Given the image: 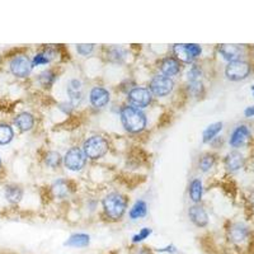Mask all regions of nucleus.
Returning <instances> with one entry per match:
<instances>
[{
	"label": "nucleus",
	"mask_w": 254,
	"mask_h": 254,
	"mask_svg": "<svg viewBox=\"0 0 254 254\" xmlns=\"http://www.w3.org/2000/svg\"><path fill=\"white\" fill-rule=\"evenodd\" d=\"M14 122L20 131H29L35 125V119H33V116L31 113L24 112L18 115Z\"/></svg>",
	"instance_id": "obj_19"
},
{
	"label": "nucleus",
	"mask_w": 254,
	"mask_h": 254,
	"mask_svg": "<svg viewBox=\"0 0 254 254\" xmlns=\"http://www.w3.org/2000/svg\"><path fill=\"white\" fill-rule=\"evenodd\" d=\"M181 70L179 66L178 60H176L174 58H167L160 63V71L164 74V76L167 78H171V76L177 75Z\"/></svg>",
	"instance_id": "obj_15"
},
{
	"label": "nucleus",
	"mask_w": 254,
	"mask_h": 254,
	"mask_svg": "<svg viewBox=\"0 0 254 254\" xmlns=\"http://www.w3.org/2000/svg\"><path fill=\"white\" fill-rule=\"evenodd\" d=\"M222 130V122H215V124L210 125V126L203 131V142H210L211 140L215 139L217 136V133Z\"/></svg>",
	"instance_id": "obj_21"
},
{
	"label": "nucleus",
	"mask_w": 254,
	"mask_h": 254,
	"mask_svg": "<svg viewBox=\"0 0 254 254\" xmlns=\"http://www.w3.org/2000/svg\"><path fill=\"white\" fill-rule=\"evenodd\" d=\"M128 101L135 108H144L147 107L151 102V93L146 88H133L128 93Z\"/></svg>",
	"instance_id": "obj_8"
},
{
	"label": "nucleus",
	"mask_w": 254,
	"mask_h": 254,
	"mask_svg": "<svg viewBox=\"0 0 254 254\" xmlns=\"http://www.w3.org/2000/svg\"><path fill=\"white\" fill-rule=\"evenodd\" d=\"M156 252H159V253H177V248L174 246H168L165 248L156 249Z\"/></svg>",
	"instance_id": "obj_33"
},
{
	"label": "nucleus",
	"mask_w": 254,
	"mask_h": 254,
	"mask_svg": "<svg viewBox=\"0 0 254 254\" xmlns=\"http://www.w3.org/2000/svg\"><path fill=\"white\" fill-rule=\"evenodd\" d=\"M229 239L233 243H242L248 238L249 230L246 225L243 224H234L229 229Z\"/></svg>",
	"instance_id": "obj_14"
},
{
	"label": "nucleus",
	"mask_w": 254,
	"mask_h": 254,
	"mask_svg": "<svg viewBox=\"0 0 254 254\" xmlns=\"http://www.w3.org/2000/svg\"><path fill=\"white\" fill-rule=\"evenodd\" d=\"M90 238L87 234H74L65 242V246L72 248H85L89 246Z\"/></svg>",
	"instance_id": "obj_18"
},
{
	"label": "nucleus",
	"mask_w": 254,
	"mask_h": 254,
	"mask_svg": "<svg viewBox=\"0 0 254 254\" xmlns=\"http://www.w3.org/2000/svg\"><path fill=\"white\" fill-rule=\"evenodd\" d=\"M90 102L95 108H103L110 102V93L104 88H93L92 92H90Z\"/></svg>",
	"instance_id": "obj_11"
},
{
	"label": "nucleus",
	"mask_w": 254,
	"mask_h": 254,
	"mask_svg": "<svg viewBox=\"0 0 254 254\" xmlns=\"http://www.w3.org/2000/svg\"><path fill=\"white\" fill-rule=\"evenodd\" d=\"M23 196V190H20L17 186H8L5 188V197L9 202L18 203Z\"/></svg>",
	"instance_id": "obj_22"
},
{
	"label": "nucleus",
	"mask_w": 254,
	"mask_h": 254,
	"mask_svg": "<svg viewBox=\"0 0 254 254\" xmlns=\"http://www.w3.org/2000/svg\"><path fill=\"white\" fill-rule=\"evenodd\" d=\"M214 164H215V156L211 155V154H206V155H203L202 158L199 159V162H198V167L202 172L210 171L211 168L214 167Z\"/></svg>",
	"instance_id": "obj_27"
},
{
	"label": "nucleus",
	"mask_w": 254,
	"mask_h": 254,
	"mask_svg": "<svg viewBox=\"0 0 254 254\" xmlns=\"http://www.w3.org/2000/svg\"><path fill=\"white\" fill-rule=\"evenodd\" d=\"M252 93H253V95H254V85H253V87H252Z\"/></svg>",
	"instance_id": "obj_37"
},
{
	"label": "nucleus",
	"mask_w": 254,
	"mask_h": 254,
	"mask_svg": "<svg viewBox=\"0 0 254 254\" xmlns=\"http://www.w3.org/2000/svg\"><path fill=\"white\" fill-rule=\"evenodd\" d=\"M0 165H1V160H0Z\"/></svg>",
	"instance_id": "obj_38"
},
{
	"label": "nucleus",
	"mask_w": 254,
	"mask_h": 254,
	"mask_svg": "<svg viewBox=\"0 0 254 254\" xmlns=\"http://www.w3.org/2000/svg\"><path fill=\"white\" fill-rule=\"evenodd\" d=\"M151 234V229L150 228H144L140 230V233H137L136 235H133L132 238V243H140L142 242L144 239H146L149 235Z\"/></svg>",
	"instance_id": "obj_31"
},
{
	"label": "nucleus",
	"mask_w": 254,
	"mask_h": 254,
	"mask_svg": "<svg viewBox=\"0 0 254 254\" xmlns=\"http://www.w3.org/2000/svg\"><path fill=\"white\" fill-rule=\"evenodd\" d=\"M147 212V206L145 201H137V202L133 205V207L130 210V217L131 219L136 220L140 219V217H144Z\"/></svg>",
	"instance_id": "obj_23"
},
{
	"label": "nucleus",
	"mask_w": 254,
	"mask_h": 254,
	"mask_svg": "<svg viewBox=\"0 0 254 254\" xmlns=\"http://www.w3.org/2000/svg\"><path fill=\"white\" fill-rule=\"evenodd\" d=\"M244 115H246L247 117H253V116H254V106L247 108V110L244 111Z\"/></svg>",
	"instance_id": "obj_34"
},
{
	"label": "nucleus",
	"mask_w": 254,
	"mask_h": 254,
	"mask_svg": "<svg viewBox=\"0 0 254 254\" xmlns=\"http://www.w3.org/2000/svg\"><path fill=\"white\" fill-rule=\"evenodd\" d=\"M121 120L124 127L128 132H141L146 126V117L144 112L132 106H125L121 110Z\"/></svg>",
	"instance_id": "obj_1"
},
{
	"label": "nucleus",
	"mask_w": 254,
	"mask_h": 254,
	"mask_svg": "<svg viewBox=\"0 0 254 254\" xmlns=\"http://www.w3.org/2000/svg\"><path fill=\"white\" fill-rule=\"evenodd\" d=\"M135 254H150V252L146 251V249H140V251L136 252Z\"/></svg>",
	"instance_id": "obj_35"
},
{
	"label": "nucleus",
	"mask_w": 254,
	"mask_h": 254,
	"mask_svg": "<svg viewBox=\"0 0 254 254\" xmlns=\"http://www.w3.org/2000/svg\"><path fill=\"white\" fill-rule=\"evenodd\" d=\"M225 165L226 168H228V171L237 172L244 165V158H243L242 154L238 153V151H231V153H229L228 155H226Z\"/></svg>",
	"instance_id": "obj_17"
},
{
	"label": "nucleus",
	"mask_w": 254,
	"mask_h": 254,
	"mask_svg": "<svg viewBox=\"0 0 254 254\" xmlns=\"http://www.w3.org/2000/svg\"><path fill=\"white\" fill-rule=\"evenodd\" d=\"M84 154L89 159H101L108 151V141L102 136H92L84 142Z\"/></svg>",
	"instance_id": "obj_3"
},
{
	"label": "nucleus",
	"mask_w": 254,
	"mask_h": 254,
	"mask_svg": "<svg viewBox=\"0 0 254 254\" xmlns=\"http://www.w3.org/2000/svg\"><path fill=\"white\" fill-rule=\"evenodd\" d=\"M188 216H190V221L193 222L196 226H198V228H205L208 224L207 212L201 206H192V207H190Z\"/></svg>",
	"instance_id": "obj_10"
},
{
	"label": "nucleus",
	"mask_w": 254,
	"mask_h": 254,
	"mask_svg": "<svg viewBox=\"0 0 254 254\" xmlns=\"http://www.w3.org/2000/svg\"><path fill=\"white\" fill-rule=\"evenodd\" d=\"M190 196L193 202H199L202 197V182L199 179H193L190 186Z\"/></svg>",
	"instance_id": "obj_20"
},
{
	"label": "nucleus",
	"mask_w": 254,
	"mask_h": 254,
	"mask_svg": "<svg viewBox=\"0 0 254 254\" xmlns=\"http://www.w3.org/2000/svg\"><path fill=\"white\" fill-rule=\"evenodd\" d=\"M174 55L183 63H192L193 59L201 55V46L196 44H177L173 47Z\"/></svg>",
	"instance_id": "obj_5"
},
{
	"label": "nucleus",
	"mask_w": 254,
	"mask_h": 254,
	"mask_svg": "<svg viewBox=\"0 0 254 254\" xmlns=\"http://www.w3.org/2000/svg\"><path fill=\"white\" fill-rule=\"evenodd\" d=\"M45 163L51 168L59 167L61 163V155L58 151H49L46 154V158H45Z\"/></svg>",
	"instance_id": "obj_28"
},
{
	"label": "nucleus",
	"mask_w": 254,
	"mask_h": 254,
	"mask_svg": "<svg viewBox=\"0 0 254 254\" xmlns=\"http://www.w3.org/2000/svg\"><path fill=\"white\" fill-rule=\"evenodd\" d=\"M249 135H251V131H249L248 127H247L246 125H240V126H238L237 128L233 131V133H231L230 145L233 147L242 146V145L247 141Z\"/></svg>",
	"instance_id": "obj_13"
},
{
	"label": "nucleus",
	"mask_w": 254,
	"mask_h": 254,
	"mask_svg": "<svg viewBox=\"0 0 254 254\" xmlns=\"http://www.w3.org/2000/svg\"><path fill=\"white\" fill-rule=\"evenodd\" d=\"M93 49H94V45H78V46H76L78 52L83 56L89 55L90 52L93 51Z\"/></svg>",
	"instance_id": "obj_32"
},
{
	"label": "nucleus",
	"mask_w": 254,
	"mask_h": 254,
	"mask_svg": "<svg viewBox=\"0 0 254 254\" xmlns=\"http://www.w3.org/2000/svg\"><path fill=\"white\" fill-rule=\"evenodd\" d=\"M104 212L112 220L121 219L127 208V198L121 193L113 192L103 199Z\"/></svg>",
	"instance_id": "obj_2"
},
{
	"label": "nucleus",
	"mask_w": 254,
	"mask_h": 254,
	"mask_svg": "<svg viewBox=\"0 0 254 254\" xmlns=\"http://www.w3.org/2000/svg\"><path fill=\"white\" fill-rule=\"evenodd\" d=\"M32 70V64L28 60V58L23 55L15 56L12 61H10V71L14 74L18 78H26L29 75V72Z\"/></svg>",
	"instance_id": "obj_9"
},
{
	"label": "nucleus",
	"mask_w": 254,
	"mask_h": 254,
	"mask_svg": "<svg viewBox=\"0 0 254 254\" xmlns=\"http://www.w3.org/2000/svg\"><path fill=\"white\" fill-rule=\"evenodd\" d=\"M55 79H56L55 74H54L51 70H47V71H44L40 75V83L42 84L45 88H49V87H51L52 84H54Z\"/></svg>",
	"instance_id": "obj_29"
},
{
	"label": "nucleus",
	"mask_w": 254,
	"mask_h": 254,
	"mask_svg": "<svg viewBox=\"0 0 254 254\" xmlns=\"http://www.w3.org/2000/svg\"><path fill=\"white\" fill-rule=\"evenodd\" d=\"M249 199H251L252 205L254 206V192H252V193H251V197H249Z\"/></svg>",
	"instance_id": "obj_36"
},
{
	"label": "nucleus",
	"mask_w": 254,
	"mask_h": 254,
	"mask_svg": "<svg viewBox=\"0 0 254 254\" xmlns=\"http://www.w3.org/2000/svg\"><path fill=\"white\" fill-rule=\"evenodd\" d=\"M219 52L225 60H228L229 63H233V61L240 60L243 51L242 47L238 46V45H220Z\"/></svg>",
	"instance_id": "obj_12"
},
{
	"label": "nucleus",
	"mask_w": 254,
	"mask_h": 254,
	"mask_svg": "<svg viewBox=\"0 0 254 254\" xmlns=\"http://www.w3.org/2000/svg\"><path fill=\"white\" fill-rule=\"evenodd\" d=\"M52 192L55 194L56 197L59 198H64V197H66L69 194V187H67V183L63 179H59L58 182L54 183L52 186Z\"/></svg>",
	"instance_id": "obj_26"
},
{
	"label": "nucleus",
	"mask_w": 254,
	"mask_h": 254,
	"mask_svg": "<svg viewBox=\"0 0 254 254\" xmlns=\"http://www.w3.org/2000/svg\"><path fill=\"white\" fill-rule=\"evenodd\" d=\"M201 74H202V71H201V69H199L198 66H192L190 70H188V80H190V83H194V81H199V76H201Z\"/></svg>",
	"instance_id": "obj_30"
},
{
	"label": "nucleus",
	"mask_w": 254,
	"mask_h": 254,
	"mask_svg": "<svg viewBox=\"0 0 254 254\" xmlns=\"http://www.w3.org/2000/svg\"><path fill=\"white\" fill-rule=\"evenodd\" d=\"M54 59V52L51 50H46L44 52H40L35 56L33 61H32V66H40V65H45V64L50 63Z\"/></svg>",
	"instance_id": "obj_25"
},
{
	"label": "nucleus",
	"mask_w": 254,
	"mask_h": 254,
	"mask_svg": "<svg viewBox=\"0 0 254 254\" xmlns=\"http://www.w3.org/2000/svg\"><path fill=\"white\" fill-rule=\"evenodd\" d=\"M174 83L171 78L164 75L154 76L150 81V93L155 94L156 97H165L173 90Z\"/></svg>",
	"instance_id": "obj_7"
},
{
	"label": "nucleus",
	"mask_w": 254,
	"mask_h": 254,
	"mask_svg": "<svg viewBox=\"0 0 254 254\" xmlns=\"http://www.w3.org/2000/svg\"><path fill=\"white\" fill-rule=\"evenodd\" d=\"M13 128L9 125L0 124V145H6L13 140Z\"/></svg>",
	"instance_id": "obj_24"
},
{
	"label": "nucleus",
	"mask_w": 254,
	"mask_h": 254,
	"mask_svg": "<svg viewBox=\"0 0 254 254\" xmlns=\"http://www.w3.org/2000/svg\"><path fill=\"white\" fill-rule=\"evenodd\" d=\"M249 72H251L249 64L243 60L229 63L225 69L226 78L233 81H239L243 80V79H246L249 75Z\"/></svg>",
	"instance_id": "obj_4"
},
{
	"label": "nucleus",
	"mask_w": 254,
	"mask_h": 254,
	"mask_svg": "<svg viewBox=\"0 0 254 254\" xmlns=\"http://www.w3.org/2000/svg\"><path fill=\"white\" fill-rule=\"evenodd\" d=\"M67 94H69L72 106H76V104L80 103L81 95H83V93H81V81L78 80V79L70 80L69 85H67Z\"/></svg>",
	"instance_id": "obj_16"
},
{
	"label": "nucleus",
	"mask_w": 254,
	"mask_h": 254,
	"mask_svg": "<svg viewBox=\"0 0 254 254\" xmlns=\"http://www.w3.org/2000/svg\"><path fill=\"white\" fill-rule=\"evenodd\" d=\"M64 163L67 169L72 172L81 171L85 165V154L79 147H71L64 158Z\"/></svg>",
	"instance_id": "obj_6"
}]
</instances>
